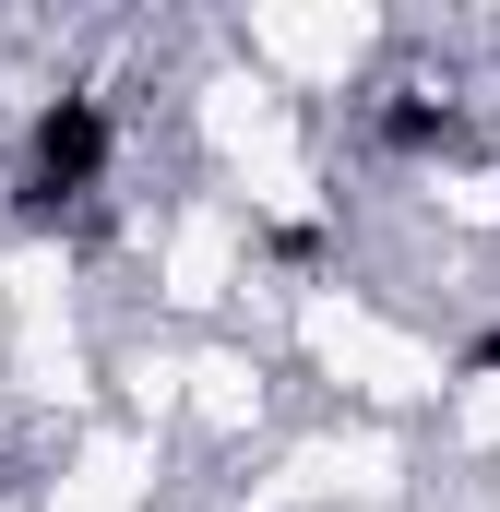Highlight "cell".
Segmentation results:
<instances>
[{
  "label": "cell",
  "mask_w": 500,
  "mask_h": 512,
  "mask_svg": "<svg viewBox=\"0 0 500 512\" xmlns=\"http://www.w3.org/2000/svg\"><path fill=\"white\" fill-rule=\"evenodd\" d=\"M262 251L286 262V274H322V251H334V239H322V227H262Z\"/></svg>",
  "instance_id": "cell-3"
},
{
  "label": "cell",
  "mask_w": 500,
  "mask_h": 512,
  "mask_svg": "<svg viewBox=\"0 0 500 512\" xmlns=\"http://www.w3.org/2000/svg\"><path fill=\"white\" fill-rule=\"evenodd\" d=\"M108 155H120V120H108V96H48L36 131H24V167H12V215L24 227H84L96 215V191H108Z\"/></svg>",
  "instance_id": "cell-1"
},
{
  "label": "cell",
  "mask_w": 500,
  "mask_h": 512,
  "mask_svg": "<svg viewBox=\"0 0 500 512\" xmlns=\"http://www.w3.org/2000/svg\"><path fill=\"white\" fill-rule=\"evenodd\" d=\"M370 143H381V155H453V143H465L453 84H393V96L370 108Z\"/></svg>",
  "instance_id": "cell-2"
},
{
  "label": "cell",
  "mask_w": 500,
  "mask_h": 512,
  "mask_svg": "<svg viewBox=\"0 0 500 512\" xmlns=\"http://www.w3.org/2000/svg\"><path fill=\"white\" fill-rule=\"evenodd\" d=\"M489 60H500V48H489Z\"/></svg>",
  "instance_id": "cell-5"
},
{
  "label": "cell",
  "mask_w": 500,
  "mask_h": 512,
  "mask_svg": "<svg viewBox=\"0 0 500 512\" xmlns=\"http://www.w3.org/2000/svg\"><path fill=\"white\" fill-rule=\"evenodd\" d=\"M465 370H477V382H489V370H500V334H477V346H465Z\"/></svg>",
  "instance_id": "cell-4"
}]
</instances>
